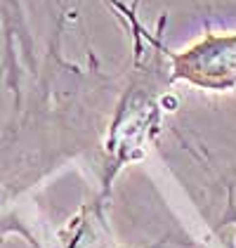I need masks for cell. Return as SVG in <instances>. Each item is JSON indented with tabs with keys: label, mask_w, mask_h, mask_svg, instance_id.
I'll return each mask as SVG.
<instances>
[{
	"label": "cell",
	"mask_w": 236,
	"mask_h": 248,
	"mask_svg": "<svg viewBox=\"0 0 236 248\" xmlns=\"http://www.w3.org/2000/svg\"><path fill=\"white\" fill-rule=\"evenodd\" d=\"M175 80L208 93H227L236 88V31L203 33L184 50L170 55Z\"/></svg>",
	"instance_id": "obj_1"
}]
</instances>
